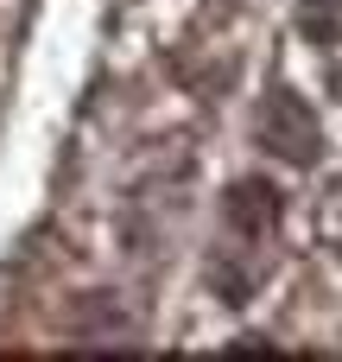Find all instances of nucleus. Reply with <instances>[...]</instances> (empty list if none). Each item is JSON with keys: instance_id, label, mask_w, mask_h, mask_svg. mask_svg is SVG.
<instances>
[{"instance_id": "f257e3e1", "label": "nucleus", "mask_w": 342, "mask_h": 362, "mask_svg": "<svg viewBox=\"0 0 342 362\" xmlns=\"http://www.w3.org/2000/svg\"><path fill=\"white\" fill-rule=\"evenodd\" d=\"M254 140H260V153H273V159H286V165H298V172L324 159L317 108H311L298 89H286V83H273V89L260 95V108H254Z\"/></svg>"}, {"instance_id": "f03ea898", "label": "nucleus", "mask_w": 342, "mask_h": 362, "mask_svg": "<svg viewBox=\"0 0 342 362\" xmlns=\"http://www.w3.org/2000/svg\"><path fill=\"white\" fill-rule=\"evenodd\" d=\"M228 223L241 229V235H273L279 229V191L267 185V178H241V185H228Z\"/></svg>"}]
</instances>
